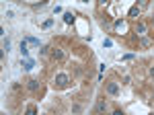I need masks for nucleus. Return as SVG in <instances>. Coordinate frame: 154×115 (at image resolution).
Masks as SVG:
<instances>
[{
  "label": "nucleus",
  "instance_id": "obj_1",
  "mask_svg": "<svg viewBox=\"0 0 154 115\" xmlns=\"http://www.w3.org/2000/svg\"><path fill=\"white\" fill-rule=\"evenodd\" d=\"M113 27H115V33H117V35H123V33L127 31V23H125V21H115V25H113Z\"/></svg>",
  "mask_w": 154,
  "mask_h": 115
},
{
  "label": "nucleus",
  "instance_id": "obj_2",
  "mask_svg": "<svg viewBox=\"0 0 154 115\" xmlns=\"http://www.w3.org/2000/svg\"><path fill=\"white\" fill-rule=\"evenodd\" d=\"M136 33H138V37L148 35V25H146V23H138V25H136Z\"/></svg>",
  "mask_w": 154,
  "mask_h": 115
},
{
  "label": "nucleus",
  "instance_id": "obj_3",
  "mask_svg": "<svg viewBox=\"0 0 154 115\" xmlns=\"http://www.w3.org/2000/svg\"><path fill=\"white\" fill-rule=\"evenodd\" d=\"M107 93H109L111 97H117V95H119V84H117V82H107Z\"/></svg>",
  "mask_w": 154,
  "mask_h": 115
},
{
  "label": "nucleus",
  "instance_id": "obj_4",
  "mask_svg": "<svg viewBox=\"0 0 154 115\" xmlns=\"http://www.w3.org/2000/svg\"><path fill=\"white\" fill-rule=\"evenodd\" d=\"M68 82H70L68 74H58V76H56V84H58V86H66Z\"/></svg>",
  "mask_w": 154,
  "mask_h": 115
},
{
  "label": "nucleus",
  "instance_id": "obj_5",
  "mask_svg": "<svg viewBox=\"0 0 154 115\" xmlns=\"http://www.w3.org/2000/svg\"><path fill=\"white\" fill-rule=\"evenodd\" d=\"M95 111H97V113H105V111H109V103H107V101H99L97 107H95Z\"/></svg>",
  "mask_w": 154,
  "mask_h": 115
},
{
  "label": "nucleus",
  "instance_id": "obj_6",
  "mask_svg": "<svg viewBox=\"0 0 154 115\" xmlns=\"http://www.w3.org/2000/svg\"><path fill=\"white\" fill-rule=\"evenodd\" d=\"M51 56H54V60H58V62H62V60L66 58V54H64V49H60V47H56V49L51 51Z\"/></svg>",
  "mask_w": 154,
  "mask_h": 115
},
{
  "label": "nucleus",
  "instance_id": "obj_7",
  "mask_svg": "<svg viewBox=\"0 0 154 115\" xmlns=\"http://www.w3.org/2000/svg\"><path fill=\"white\" fill-rule=\"evenodd\" d=\"M21 54H23L25 58L29 56V49H27V39H25V41H21Z\"/></svg>",
  "mask_w": 154,
  "mask_h": 115
},
{
  "label": "nucleus",
  "instance_id": "obj_8",
  "mask_svg": "<svg viewBox=\"0 0 154 115\" xmlns=\"http://www.w3.org/2000/svg\"><path fill=\"white\" fill-rule=\"evenodd\" d=\"M129 17H134V19L140 17V8H138V6H132V8H129Z\"/></svg>",
  "mask_w": 154,
  "mask_h": 115
},
{
  "label": "nucleus",
  "instance_id": "obj_9",
  "mask_svg": "<svg viewBox=\"0 0 154 115\" xmlns=\"http://www.w3.org/2000/svg\"><path fill=\"white\" fill-rule=\"evenodd\" d=\"M64 21H66L68 25H70V23H74V14H72V12H66V14H64Z\"/></svg>",
  "mask_w": 154,
  "mask_h": 115
},
{
  "label": "nucleus",
  "instance_id": "obj_10",
  "mask_svg": "<svg viewBox=\"0 0 154 115\" xmlns=\"http://www.w3.org/2000/svg\"><path fill=\"white\" fill-rule=\"evenodd\" d=\"M37 86H39V82L35 78H31V80H29V88H31V90H37Z\"/></svg>",
  "mask_w": 154,
  "mask_h": 115
},
{
  "label": "nucleus",
  "instance_id": "obj_11",
  "mask_svg": "<svg viewBox=\"0 0 154 115\" xmlns=\"http://www.w3.org/2000/svg\"><path fill=\"white\" fill-rule=\"evenodd\" d=\"M150 45H152V41L144 35V37H142V47H150Z\"/></svg>",
  "mask_w": 154,
  "mask_h": 115
},
{
  "label": "nucleus",
  "instance_id": "obj_12",
  "mask_svg": "<svg viewBox=\"0 0 154 115\" xmlns=\"http://www.w3.org/2000/svg\"><path fill=\"white\" fill-rule=\"evenodd\" d=\"M33 66H35V64H33V60H27V62H25V68H27V70H31Z\"/></svg>",
  "mask_w": 154,
  "mask_h": 115
},
{
  "label": "nucleus",
  "instance_id": "obj_13",
  "mask_svg": "<svg viewBox=\"0 0 154 115\" xmlns=\"http://www.w3.org/2000/svg\"><path fill=\"white\" fill-rule=\"evenodd\" d=\"M27 43H33V45H39V39H35V37H27Z\"/></svg>",
  "mask_w": 154,
  "mask_h": 115
},
{
  "label": "nucleus",
  "instance_id": "obj_14",
  "mask_svg": "<svg viewBox=\"0 0 154 115\" xmlns=\"http://www.w3.org/2000/svg\"><path fill=\"white\" fill-rule=\"evenodd\" d=\"M107 2L109 0H99V6H107Z\"/></svg>",
  "mask_w": 154,
  "mask_h": 115
},
{
  "label": "nucleus",
  "instance_id": "obj_15",
  "mask_svg": "<svg viewBox=\"0 0 154 115\" xmlns=\"http://www.w3.org/2000/svg\"><path fill=\"white\" fill-rule=\"evenodd\" d=\"M152 25H154V19H152Z\"/></svg>",
  "mask_w": 154,
  "mask_h": 115
},
{
  "label": "nucleus",
  "instance_id": "obj_16",
  "mask_svg": "<svg viewBox=\"0 0 154 115\" xmlns=\"http://www.w3.org/2000/svg\"><path fill=\"white\" fill-rule=\"evenodd\" d=\"M84 2H88V0H84Z\"/></svg>",
  "mask_w": 154,
  "mask_h": 115
}]
</instances>
